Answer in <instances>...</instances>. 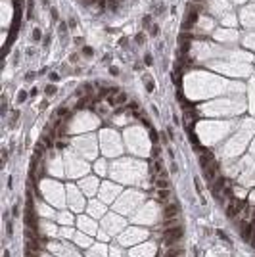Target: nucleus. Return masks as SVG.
Instances as JSON below:
<instances>
[{
    "mask_svg": "<svg viewBox=\"0 0 255 257\" xmlns=\"http://www.w3.org/2000/svg\"><path fill=\"white\" fill-rule=\"evenodd\" d=\"M23 221H25L27 228L35 230V232L38 230V219H37V213H35V203H33L31 190L27 192V205H25V211H23Z\"/></svg>",
    "mask_w": 255,
    "mask_h": 257,
    "instance_id": "nucleus-1",
    "label": "nucleus"
},
{
    "mask_svg": "<svg viewBox=\"0 0 255 257\" xmlns=\"http://www.w3.org/2000/svg\"><path fill=\"white\" fill-rule=\"evenodd\" d=\"M184 236V226L176 225V226H169L163 230V244L165 246H175L176 242H180Z\"/></svg>",
    "mask_w": 255,
    "mask_h": 257,
    "instance_id": "nucleus-2",
    "label": "nucleus"
},
{
    "mask_svg": "<svg viewBox=\"0 0 255 257\" xmlns=\"http://www.w3.org/2000/svg\"><path fill=\"white\" fill-rule=\"evenodd\" d=\"M247 202L246 200H238V198H232V200H228V207H226V217L228 219H236L238 217V213H242V211H246L247 209Z\"/></svg>",
    "mask_w": 255,
    "mask_h": 257,
    "instance_id": "nucleus-3",
    "label": "nucleus"
},
{
    "mask_svg": "<svg viewBox=\"0 0 255 257\" xmlns=\"http://www.w3.org/2000/svg\"><path fill=\"white\" fill-rule=\"evenodd\" d=\"M219 173H221V165H219V161H213V163H209L207 167L203 169V177L209 184L213 182V179H217Z\"/></svg>",
    "mask_w": 255,
    "mask_h": 257,
    "instance_id": "nucleus-4",
    "label": "nucleus"
},
{
    "mask_svg": "<svg viewBox=\"0 0 255 257\" xmlns=\"http://www.w3.org/2000/svg\"><path fill=\"white\" fill-rule=\"evenodd\" d=\"M242 23L246 25V27H255V12L251 6H247V8L242 10Z\"/></svg>",
    "mask_w": 255,
    "mask_h": 257,
    "instance_id": "nucleus-5",
    "label": "nucleus"
},
{
    "mask_svg": "<svg viewBox=\"0 0 255 257\" xmlns=\"http://www.w3.org/2000/svg\"><path fill=\"white\" fill-rule=\"evenodd\" d=\"M180 213V205L178 203H167V205H163V217L165 219H173Z\"/></svg>",
    "mask_w": 255,
    "mask_h": 257,
    "instance_id": "nucleus-6",
    "label": "nucleus"
},
{
    "mask_svg": "<svg viewBox=\"0 0 255 257\" xmlns=\"http://www.w3.org/2000/svg\"><path fill=\"white\" fill-rule=\"evenodd\" d=\"M221 23H223L224 27H236V15L232 14V12H226V14H223Z\"/></svg>",
    "mask_w": 255,
    "mask_h": 257,
    "instance_id": "nucleus-7",
    "label": "nucleus"
},
{
    "mask_svg": "<svg viewBox=\"0 0 255 257\" xmlns=\"http://www.w3.org/2000/svg\"><path fill=\"white\" fill-rule=\"evenodd\" d=\"M213 37L221 38V41H228V38H234L238 35H236V31H213Z\"/></svg>",
    "mask_w": 255,
    "mask_h": 257,
    "instance_id": "nucleus-8",
    "label": "nucleus"
},
{
    "mask_svg": "<svg viewBox=\"0 0 255 257\" xmlns=\"http://www.w3.org/2000/svg\"><path fill=\"white\" fill-rule=\"evenodd\" d=\"M25 251H31V253H38V251H40L38 240H25Z\"/></svg>",
    "mask_w": 255,
    "mask_h": 257,
    "instance_id": "nucleus-9",
    "label": "nucleus"
},
{
    "mask_svg": "<svg viewBox=\"0 0 255 257\" xmlns=\"http://www.w3.org/2000/svg\"><path fill=\"white\" fill-rule=\"evenodd\" d=\"M242 42H244V46H249V48H253V46H255V33H247V35H244Z\"/></svg>",
    "mask_w": 255,
    "mask_h": 257,
    "instance_id": "nucleus-10",
    "label": "nucleus"
},
{
    "mask_svg": "<svg viewBox=\"0 0 255 257\" xmlns=\"http://www.w3.org/2000/svg\"><path fill=\"white\" fill-rule=\"evenodd\" d=\"M127 94L125 92H119V94H117V98H109V104H125L127 102Z\"/></svg>",
    "mask_w": 255,
    "mask_h": 257,
    "instance_id": "nucleus-11",
    "label": "nucleus"
},
{
    "mask_svg": "<svg viewBox=\"0 0 255 257\" xmlns=\"http://www.w3.org/2000/svg\"><path fill=\"white\" fill-rule=\"evenodd\" d=\"M81 52H83L84 58H92V56H94V48H92V46H86V44L81 48Z\"/></svg>",
    "mask_w": 255,
    "mask_h": 257,
    "instance_id": "nucleus-12",
    "label": "nucleus"
},
{
    "mask_svg": "<svg viewBox=\"0 0 255 257\" xmlns=\"http://www.w3.org/2000/svg\"><path fill=\"white\" fill-rule=\"evenodd\" d=\"M144 83H146V90H148V92H153V90H155V85L152 83V79H150L148 75H144Z\"/></svg>",
    "mask_w": 255,
    "mask_h": 257,
    "instance_id": "nucleus-13",
    "label": "nucleus"
},
{
    "mask_svg": "<svg viewBox=\"0 0 255 257\" xmlns=\"http://www.w3.org/2000/svg\"><path fill=\"white\" fill-rule=\"evenodd\" d=\"M178 225V217H173V219H165L163 221V226L165 228H169V226H176Z\"/></svg>",
    "mask_w": 255,
    "mask_h": 257,
    "instance_id": "nucleus-14",
    "label": "nucleus"
},
{
    "mask_svg": "<svg viewBox=\"0 0 255 257\" xmlns=\"http://www.w3.org/2000/svg\"><path fill=\"white\" fill-rule=\"evenodd\" d=\"M153 182H155V186H157L159 190H163V188H169V180H165V179H155Z\"/></svg>",
    "mask_w": 255,
    "mask_h": 257,
    "instance_id": "nucleus-15",
    "label": "nucleus"
},
{
    "mask_svg": "<svg viewBox=\"0 0 255 257\" xmlns=\"http://www.w3.org/2000/svg\"><path fill=\"white\" fill-rule=\"evenodd\" d=\"M31 35H33V41H35V42H38V41H40V38H42V31H40V27H35V29H33V33H31Z\"/></svg>",
    "mask_w": 255,
    "mask_h": 257,
    "instance_id": "nucleus-16",
    "label": "nucleus"
},
{
    "mask_svg": "<svg viewBox=\"0 0 255 257\" xmlns=\"http://www.w3.org/2000/svg\"><path fill=\"white\" fill-rule=\"evenodd\" d=\"M169 196H171V190H169V188H163V190H157V198H159V200H167Z\"/></svg>",
    "mask_w": 255,
    "mask_h": 257,
    "instance_id": "nucleus-17",
    "label": "nucleus"
},
{
    "mask_svg": "<svg viewBox=\"0 0 255 257\" xmlns=\"http://www.w3.org/2000/svg\"><path fill=\"white\" fill-rule=\"evenodd\" d=\"M142 27L144 29H150V27H152V15H144V17H142Z\"/></svg>",
    "mask_w": 255,
    "mask_h": 257,
    "instance_id": "nucleus-18",
    "label": "nucleus"
},
{
    "mask_svg": "<svg viewBox=\"0 0 255 257\" xmlns=\"http://www.w3.org/2000/svg\"><path fill=\"white\" fill-rule=\"evenodd\" d=\"M67 29H69V25H67V23H63V21H61L60 25H58V33H60L61 37H65V33H67Z\"/></svg>",
    "mask_w": 255,
    "mask_h": 257,
    "instance_id": "nucleus-19",
    "label": "nucleus"
},
{
    "mask_svg": "<svg viewBox=\"0 0 255 257\" xmlns=\"http://www.w3.org/2000/svg\"><path fill=\"white\" fill-rule=\"evenodd\" d=\"M180 253H182L180 248H175V249H171V251L165 253V257H180Z\"/></svg>",
    "mask_w": 255,
    "mask_h": 257,
    "instance_id": "nucleus-20",
    "label": "nucleus"
},
{
    "mask_svg": "<svg viewBox=\"0 0 255 257\" xmlns=\"http://www.w3.org/2000/svg\"><path fill=\"white\" fill-rule=\"evenodd\" d=\"M134 42L136 44H144V42H146V33H138V35L134 37Z\"/></svg>",
    "mask_w": 255,
    "mask_h": 257,
    "instance_id": "nucleus-21",
    "label": "nucleus"
},
{
    "mask_svg": "<svg viewBox=\"0 0 255 257\" xmlns=\"http://www.w3.org/2000/svg\"><path fill=\"white\" fill-rule=\"evenodd\" d=\"M56 90H58V88L54 87V85H48V87L44 88V92H46V96H52V94H56Z\"/></svg>",
    "mask_w": 255,
    "mask_h": 257,
    "instance_id": "nucleus-22",
    "label": "nucleus"
},
{
    "mask_svg": "<svg viewBox=\"0 0 255 257\" xmlns=\"http://www.w3.org/2000/svg\"><path fill=\"white\" fill-rule=\"evenodd\" d=\"M150 35H152V37H157V35H159V25L153 23L152 27H150Z\"/></svg>",
    "mask_w": 255,
    "mask_h": 257,
    "instance_id": "nucleus-23",
    "label": "nucleus"
},
{
    "mask_svg": "<svg viewBox=\"0 0 255 257\" xmlns=\"http://www.w3.org/2000/svg\"><path fill=\"white\" fill-rule=\"evenodd\" d=\"M159 154H161V150H159V146H157V144H153V148H152V156L155 157V159H159Z\"/></svg>",
    "mask_w": 255,
    "mask_h": 257,
    "instance_id": "nucleus-24",
    "label": "nucleus"
},
{
    "mask_svg": "<svg viewBox=\"0 0 255 257\" xmlns=\"http://www.w3.org/2000/svg\"><path fill=\"white\" fill-rule=\"evenodd\" d=\"M150 138H152L153 144H157V133H155V128H152V127H150Z\"/></svg>",
    "mask_w": 255,
    "mask_h": 257,
    "instance_id": "nucleus-25",
    "label": "nucleus"
},
{
    "mask_svg": "<svg viewBox=\"0 0 255 257\" xmlns=\"http://www.w3.org/2000/svg\"><path fill=\"white\" fill-rule=\"evenodd\" d=\"M144 64H146V65H152L153 64V56L152 54H146V56H144Z\"/></svg>",
    "mask_w": 255,
    "mask_h": 257,
    "instance_id": "nucleus-26",
    "label": "nucleus"
},
{
    "mask_svg": "<svg viewBox=\"0 0 255 257\" xmlns=\"http://www.w3.org/2000/svg\"><path fill=\"white\" fill-rule=\"evenodd\" d=\"M6 230H8V236L14 234V225H12V221H8V223H6Z\"/></svg>",
    "mask_w": 255,
    "mask_h": 257,
    "instance_id": "nucleus-27",
    "label": "nucleus"
},
{
    "mask_svg": "<svg viewBox=\"0 0 255 257\" xmlns=\"http://www.w3.org/2000/svg\"><path fill=\"white\" fill-rule=\"evenodd\" d=\"M50 42H52V35H46V37L42 38V44H44V46H48Z\"/></svg>",
    "mask_w": 255,
    "mask_h": 257,
    "instance_id": "nucleus-28",
    "label": "nucleus"
},
{
    "mask_svg": "<svg viewBox=\"0 0 255 257\" xmlns=\"http://www.w3.org/2000/svg\"><path fill=\"white\" fill-rule=\"evenodd\" d=\"M25 98H27V92H25V90L19 92V98H17V100H19V102H25Z\"/></svg>",
    "mask_w": 255,
    "mask_h": 257,
    "instance_id": "nucleus-29",
    "label": "nucleus"
},
{
    "mask_svg": "<svg viewBox=\"0 0 255 257\" xmlns=\"http://www.w3.org/2000/svg\"><path fill=\"white\" fill-rule=\"evenodd\" d=\"M67 25H69V29H73L75 25H77V21H75V17H69V23H67Z\"/></svg>",
    "mask_w": 255,
    "mask_h": 257,
    "instance_id": "nucleus-30",
    "label": "nucleus"
},
{
    "mask_svg": "<svg viewBox=\"0 0 255 257\" xmlns=\"http://www.w3.org/2000/svg\"><path fill=\"white\" fill-rule=\"evenodd\" d=\"M127 42H129V38H127V37L119 38V46H127Z\"/></svg>",
    "mask_w": 255,
    "mask_h": 257,
    "instance_id": "nucleus-31",
    "label": "nucleus"
},
{
    "mask_svg": "<svg viewBox=\"0 0 255 257\" xmlns=\"http://www.w3.org/2000/svg\"><path fill=\"white\" fill-rule=\"evenodd\" d=\"M109 73H111V75H115V77H117V75H119V69H117V67H109Z\"/></svg>",
    "mask_w": 255,
    "mask_h": 257,
    "instance_id": "nucleus-32",
    "label": "nucleus"
},
{
    "mask_svg": "<svg viewBox=\"0 0 255 257\" xmlns=\"http://www.w3.org/2000/svg\"><path fill=\"white\" fill-rule=\"evenodd\" d=\"M50 14H52V17L58 21V12H56V8H52V10H50Z\"/></svg>",
    "mask_w": 255,
    "mask_h": 257,
    "instance_id": "nucleus-33",
    "label": "nucleus"
},
{
    "mask_svg": "<svg viewBox=\"0 0 255 257\" xmlns=\"http://www.w3.org/2000/svg\"><path fill=\"white\" fill-rule=\"evenodd\" d=\"M73 42H75V44H83V38H81V37H75Z\"/></svg>",
    "mask_w": 255,
    "mask_h": 257,
    "instance_id": "nucleus-34",
    "label": "nucleus"
},
{
    "mask_svg": "<svg viewBox=\"0 0 255 257\" xmlns=\"http://www.w3.org/2000/svg\"><path fill=\"white\" fill-rule=\"evenodd\" d=\"M77 60H79V56H77V54H71L69 56V61H77Z\"/></svg>",
    "mask_w": 255,
    "mask_h": 257,
    "instance_id": "nucleus-35",
    "label": "nucleus"
},
{
    "mask_svg": "<svg viewBox=\"0 0 255 257\" xmlns=\"http://www.w3.org/2000/svg\"><path fill=\"white\" fill-rule=\"evenodd\" d=\"M58 79H60V77H58V73H50V81H58Z\"/></svg>",
    "mask_w": 255,
    "mask_h": 257,
    "instance_id": "nucleus-36",
    "label": "nucleus"
},
{
    "mask_svg": "<svg viewBox=\"0 0 255 257\" xmlns=\"http://www.w3.org/2000/svg\"><path fill=\"white\" fill-rule=\"evenodd\" d=\"M38 253H31V251H25V257H37Z\"/></svg>",
    "mask_w": 255,
    "mask_h": 257,
    "instance_id": "nucleus-37",
    "label": "nucleus"
},
{
    "mask_svg": "<svg viewBox=\"0 0 255 257\" xmlns=\"http://www.w3.org/2000/svg\"><path fill=\"white\" fill-rule=\"evenodd\" d=\"M33 77H35V73H31V71H29V73L25 75V79H27V81H29V79H33Z\"/></svg>",
    "mask_w": 255,
    "mask_h": 257,
    "instance_id": "nucleus-38",
    "label": "nucleus"
},
{
    "mask_svg": "<svg viewBox=\"0 0 255 257\" xmlns=\"http://www.w3.org/2000/svg\"><path fill=\"white\" fill-rule=\"evenodd\" d=\"M251 246H253V248H255V234H253V240H251Z\"/></svg>",
    "mask_w": 255,
    "mask_h": 257,
    "instance_id": "nucleus-39",
    "label": "nucleus"
},
{
    "mask_svg": "<svg viewBox=\"0 0 255 257\" xmlns=\"http://www.w3.org/2000/svg\"><path fill=\"white\" fill-rule=\"evenodd\" d=\"M4 257H10V253H8V251H6V253H4Z\"/></svg>",
    "mask_w": 255,
    "mask_h": 257,
    "instance_id": "nucleus-40",
    "label": "nucleus"
}]
</instances>
